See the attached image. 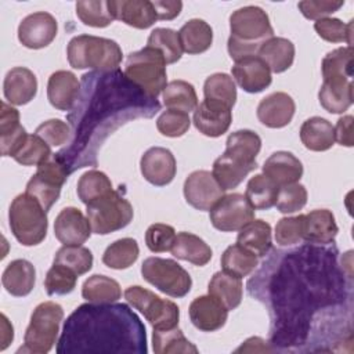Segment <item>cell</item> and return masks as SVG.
Wrapping results in <instances>:
<instances>
[{
  "instance_id": "obj_1",
  "label": "cell",
  "mask_w": 354,
  "mask_h": 354,
  "mask_svg": "<svg viewBox=\"0 0 354 354\" xmlns=\"http://www.w3.org/2000/svg\"><path fill=\"white\" fill-rule=\"evenodd\" d=\"M274 256L279 264L267 277V295L256 297L270 306L271 344L289 348L306 343L314 313L343 299L344 282L332 248L307 245Z\"/></svg>"
},
{
  "instance_id": "obj_2",
  "label": "cell",
  "mask_w": 354,
  "mask_h": 354,
  "mask_svg": "<svg viewBox=\"0 0 354 354\" xmlns=\"http://www.w3.org/2000/svg\"><path fill=\"white\" fill-rule=\"evenodd\" d=\"M160 111L156 98L147 95L120 69L84 73L76 104L66 115L72 130L69 147L55 155L69 173L97 166L98 149L122 124L152 118Z\"/></svg>"
},
{
  "instance_id": "obj_3",
  "label": "cell",
  "mask_w": 354,
  "mask_h": 354,
  "mask_svg": "<svg viewBox=\"0 0 354 354\" xmlns=\"http://www.w3.org/2000/svg\"><path fill=\"white\" fill-rule=\"evenodd\" d=\"M147 351L145 326L123 303L79 306L66 318L57 346L58 354Z\"/></svg>"
},
{
  "instance_id": "obj_4",
  "label": "cell",
  "mask_w": 354,
  "mask_h": 354,
  "mask_svg": "<svg viewBox=\"0 0 354 354\" xmlns=\"http://www.w3.org/2000/svg\"><path fill=\"white\" fill-rule=\"evenodd\" d=\"M230 29L227 47L234 61L257 55L261 44L274 36L267 12L257 6L235 10L230 17Z\"/></svg>"
},
{
  "instance_id": "obj_5",
  "label": "cell",
  "mask_w": 354,
  "mask_h": 354,
  "mask_svg": "<svg viewBox=\"0 0 354 354\" xmlns=\"http://www.w3.org/2000/svg\"><path fill=\"white\" fill-rule=\"evenodd\" d=\"M68 62L75 69L112 71L122 62V48L115 40L79 35L71 39L66 48Z\"/></svg>"
},
{
  "instance_id": "obj_6",
  "label": "cell",
  "mask_w": 354,
  "mask_h": 354,
  "mask_svg": "<svg viewBox=\"0 0 354 354\" xmlns=\"http://www.w3.org/2000/svg\"><path fill=\"white\" fill-rule=\"evenodd\" d=\"M8 221L12 235L24 246L39 245L47 235V212L26 192L19 194L11 202Z\"/></svg>"
},
{
  "instance_id": "obj_7",
  "label": "cell",
  "mask_w": 354,
  "mask_h": 354,
  "mask_svg": "<svg viewBox=\"0 0 354 354\" xmlns=\"http://www.w3.org/2000/svg\"><path fill=\"white\" fill-rule=\"evenodd\" d=\"M166 65L163 55L158 50L145 46L127 55L123 73L147 95L156 98L167 84Z\"/></svg>"
},
{
  "instance_id": "obj_8",
  "label": "cell",
  "mask_w": 354,
  "mask_h": 354,
  "mask_svg": "<svg viewBox=\"0 0 354 354\" xmlns=\"http://www.w3.org/2000/svg\"><path fill=\"white\" fill-rule=\"evenodd\" d=\"M64 318L62 307L55 301L40 303L30 315V322L24 336V346L19 353L46 354L54 343L59 332V324Z\"/></svg>"
},
{
  "instance_id": "obj_9",
  "label": "cell",
  "mask_w": 354,
  "mask_h": 354,
  "mask_svg": "<svg viewBox=\"0 0 354 354\" xmlns=\"http://www.w3.org/2000/svg\"><path fill=\"white\" fill-rule=\"evenodd\" d=\"M86 206L91 231L98 235H106L124 228L130 224L134 214L131 203L115 189Z\"/></svg>"
},
{
  "instance_id": "obj_10",
  "label": "cell",
  "mask_w": 354,
  "mask_h": 354,
  "mask_svg": "<svg viewBox=\"0 0 354 354\" xmlns=\"http://www.w3.org/2000/svg\"><path fill=\"white\" fill-rule=\"evenodd\" d=\"M141 275L158 290L171 297H184L192 286L189 274L171 259H145L141 266Z\"/></svg>"
},
{
  "instance_id": "obj_11",
  "label": "cell",
  "mask_w": 354,
  "mask_h": 354,
  "mask_svg": "<svg viewBox=\"0 0 354 354\" xmlns=\"http://www.w3.org/2000/svg\"><path fill=\"white\" fill-rule=\"evenodd\" d=\"M68 167L65 163L53 153L46 162L37 166V171L30 177L26 184V194L33 196L46 212L58 201L61 188L65 184L68 176Z\"/></svg>"
},
{
  "instance_id": "obj_12",
  "label": "cell",
  "mask_w": 354,
  "mask_h": 354,
  "mask_svg": "<svg viewBox=\"0 0 354 354\" xmlns=\"http://www.w3.org/2000/svg\"><path fill=\"white\" fill-rule=\"evenodd\" d=\"M124 299L144 317L153 329H167L178 326L180 310L176 303L155 295L153 292L134 285L124 290Z\"/></svg>"
},
{
  "instance_id": "obj_13",
  "label": "cell",
  "mask_w": 354,
  "mask_h": 354,
  "mask_svg": "<svg viewBox=\"0 0 354 354\" xmlns=\"http://www.w3.org/2000/svg\"><path fill=\"white\" fill-rule=\"evenodd\" d=\"M209 212L212 225L223 232L239 231L254 220V209L242 194L224 195Z\"/></svg>"
},
{
  "instance_id": "obj_14",
  "label": "cell",
  "mask_w": 354,
  "mask_h": 354,
  "mask_svg": "<svg viewBox=\"0 0 354 354\" xmlns=\"http://www.w3.org/2000/svg\"><path fill=\"white\" fill-rule=\"evenodd\" d=\"M184 196L198 210H210L223 196L224 189L207 170L192 171L184 181Z\"/></svg>"
},
{
  "instance_id": "obj_15",
  "label": "cell",
  "mask_w": 354,
  "mask_h": 354,
  "mask_svg": "<svg viewBox=\"0 0 354 354\" xmlns=\"http://www.w3.org/2000/svg\"><path fill=\"white\" fill-rule=\"evenodd\" d=\"M58 25L55 18L46 12L39 11L25 17L18 26V40L22 46L32 50L47 47L57 36Z\"/></svg>"
},
{
  "instance_id": "obj_16",
  "label": "cell",
  "mask_w": 354,
  "mask_h": 354,
  "mask_svg": "<svg viewBox=\"0 0 354 354\" xmlns=\"http://www.w3.org/2000/svg\"><path fill=\"white\" fill-rule=\"evenodd\" d=\"M140 169L142 177L148 183L156 187H163L173 181L177 171V163L171 151L163 147H152L141 156Z\"/></svg>"
},
{
  "instance_id": "obj_17",
  "label": "cell",
  "mask_w": 354,
  "mask_h": 354,
  "mask_svg": "<svg viewBox=\"0 0 354 354\" xmlns=\"http://www.w3.org/2000/svg\"><path fill=\"white\" fill-rule=\"evenodd\" d=\"M91 232L88 218L77 207H65L55 217L54 235L64 245L79 246L90 238Z\"/></svg>"
},
{
  "instance_id": "obj_18",
  "label": "cell",
  "mask_w": 354,
  "mask_h": 354,
  "mask_svg": "<svg viewBox=\"0 0 354 354\" xmlns=\"http://www.w3.org/2000/svg\"><path fill=\"white\" fill-rule=\"evenodd\" d=\"M231 72L238 86L246 93H260L272 82L270 68L257 55L235 61Z\"/></svg>"
},
{
  "instance_id": "obj_19",
  "label": "cell",
  "mask_w": 354,
  "mask_h": 354,
  "mask_svg": "<svg viewBox=\"0 0 354 354\" xmlns=\"http://www.w3.org/2000/svg\"><path fill=\"white\" fill-rule=\"evenodd\" d=\"M232 122L231 108L203 100L196 109L194 111V124L195 127L207 137H220L223 136Z\"/></svg>"
},
{
  "instance_id": "obj_20",
  "label": "cell",
  "mask_w": 354,
  "mask_h": 354,
  "mask_svg": "<svg viewBox=\"0 0 354 354\" xmlns=\"http://www.w3.org/2000/svg\"><path fill=\"white\" fill-rule=\"evenodd\" d=\"M295 109L296 105L293 98L283 91H277L259 102L257 118L267 127L281 129L290 123Z\"/></svg>"
},
{
  "instance_id": "obj_21",
  "label": "cell",
  "mask_w": 354,
  "mask_h": 354,
  "mask_svg": "<svg viewBox=\"0 0 354 354\" xmlns=\"http://www.w3.org/2000/svg\"><path fill=\"white\" fill-rule=\"evenodd\" d=\"M188 314L194 326L203 332L220 329L228 318V310L210 295L195 297L189 304Z\"/></svg>"
},
{
  "instance_id": "obj_22",
  "label": "cell",
  "mask_w": 354,
  "mask_h": 354,
  "mask_svg": "<svg viewBox=\"0 0 354 354\" xmlns=\"http://www.w3.org/2000/svg\"><path fill=\"white\" fill-rule=\"evenodd\" d=\"M109 7L115 19L137 29H147L158 21L153 3L148 0H112Z\"/></svg>"
},
{
  "instance_id": "obj_23",
  "label": "cell",
  "mask_w": 354,
  "mask_h": 354,
  "mask_svg": "<svg viewBox=\"0 0 354 354\" xmlns=\"http://www.w3.org/2000/svg\"><path fill=\"white\" fill-rule=\"evenodd\" d=\"M263 174L275 185L283 187L297 183L303 176L301 162L286 151H277L263 165Z\"/></svg>"
},
{
  "instance_id": "obj_24",
  "label": "cell",
  "mask_w": 354,
  "mask_h": 354,
  "mask_svg": "<svg viewBox=\"0 0 354 354\" xmlns=\"http://www.w3.org/2000/svg\"><path fill=\"white\" fill-rule=\"evenodd\" d=\"M80 93V82L69 71L51 73L47 83V98L59 111H71Z\"/></svg>"
},
{
  "instance_id": "obj_25",
  "label": "cell",
  "mask_w": 354,
  "mask_h": 354,
  "mask_svg": "<svg viewBox=\"0 0 354 354\" xmlns=\"http://www.w3.org/2000/svg\"><path fill=\"white\" fill-rule=\"evenodd\" d=\"M3 88L6 100L12 105H25L32 101L37 93V79L30 69L15 66L7 72Z\"/></svg>"
},
{
  "instance_id": "obj_26",
  "label": "cell",
  "mask_w": 354,
  "mask_h": 354,
  "mask_svg": "<svg viewBox=\"0 0 354 354\" xmlns=\"http://www.w3.org/2000/svg\"><path fill=\"white\" fill-rule=\"evenodd\" d=\"M28 137L26 130L19 123V112L8 105L1 102L0 113V152L3 156H14L19 148L24 145Z\"/></svg>"
},
{
  "instance_id": "obj_27",
  "label": "cell",
  "mask_w": 354,
  "mask_h": 354,
  "mask_svg": "<svg viewBox=\"0 0 354 354\" xmlns=\"http://www.w3.org/2000/svg\"><path fill=\"white\" fill-rule=\"evenodd\" d=\"M337 231L339 228L330 210L315 209L304 214V241L317 245H329L335 242Z\"/></svg>"
},
{
  "instance_id": "obj_28",
  "label": "cell",
  "mask_w": 354,
  "mask_h": 354,
  "mask_svg": "<svg viewBox=\"0 0 354 354\" xmlns=\"http://www.w3.org/2000/svg\"><path fill=\"white\" fill-rule=\"evenodd\" d=\"M260 148L261 138L259 137V134L252 130H238L228 136L224 155L238 163L256 169V156L259 155Z\"/></svg>"
},
{
  "instance_id": "obj_29",
  "label": "cell",
  "mask_w": 354,
  "mask_h": 354,
  "mask_svg": "<svg viewBox=\"0 0 354 354\" xmlns=\"http://www.w3.org/2000/svg\"><path fill=\"white\" fill-rule=\"evenodd\" d=\"M1 283L12 296H28L36 283V270L33 264L25 259L12 260L3 272Z\"/></svg>"
},
{
  "instance_id": "obj_30",
  "label": "cell",
  "mask_w": 354,
  "mask_h": 354,
  "mask_svg": "<svg viewBox=\"0 0 354 354\" xmlns=\"http://www.w3.org/2000/svg\"><path fill=\"white\" fill-rule=\"evenodd\" d=\"M318 100L321 106L330 113H343L353 104V82L351 79L324 80Z\"/></svg>"
},
{
  "instance_id": "obj_31",
  "label": "cell",
  "mask_w": 354,
  "mask_h": 354,
  "mask_svg": "<svg viewBox=\"0 0 354 354\" xmlns=\"http://www.w3.org/2000/svg\"><path fill=\"white\" fill-rule=\"evenodd\" d=\"M266 65L274 73H282L289 69L295 59V44L285 37H270L257 51Z\"/></svg>"
},
{
  "instance_id": "obj_32",
  "label": "cell",
  "mask_w": 354,
  "mask_h": 354,
  "mask_svg": "<svg viewBox=\"0 0 354 354\" xmlns=\"http://www.w3.org/2000/svg\"><path fill=\"white\" fill-rule=\"evenodd\" d=\"M171 254L180 260L189 261L195 266H206L212 259L210 246L198 235L191 232H178L171 246Z\"/></svg>"
},
{
  "instance_id": "obj_33",
  "label": "cell",
  "mask_w": 354,
  "mask_h": 354,
  "mask_svg": "<svg viewBox=\"0 0 354 354\" xmlns=\"http://www.w3.org/2000/svg\"><path fill=\"white\" fill-rule=\"evenodd\" d=\"M207 290L210 296H213L230 311L235 310L241 304L243 285L241 278L225 271H218L212 277Z\"/></svg>"
},
{
  "instance_id": "obj_34",
  "label": "cell",
  "mask_w": 354,
  "mask_h": 354,
  "mask_svg": "<svg viewBox=\"0 0 354 354\" xmlns=\"http://www.w3.org/2000/svg\"><path fill=\"white\" fill-rule=\"evenodd\" d=\"M300 140L310 151H326L335 144V129L329 120L314 116L303 122Z\"/></svg>"
},
{
  "instance_id": "obj_35",
  "label": "cell",
  "mask_w": 354,
  "mask_h": 354,
  "mask_svg": "<svg viewBox=\"0 0 354 354\" xmlns=\"http://www.w3.org/2000/svg\"><path fill=\"white\" fill-rule=\"evenodd\" d=\"M181 48L187 54H201L210 48L213 30L203 19H189L178 30Z\"/></svg>"
},
{
  "instance_id": "obj_36",
  "label": "cell",
  "mask_w": 354,
  "mask_h": 354,
  "mask_svg": "<svg viewBox=\"0 0 354 354\" xmlns=\"http://www.w3.org/2000/svg\"><path fill=\"white\" fill-rule=\"evenodd\" d=\"M238 243L252 250L257 257H264L272 249L271 225L264 220H252L239 230Z\"/></svg>"
},
{
  "instance_id": "obj_37",
  "label": "cell",
  "mask_w": 354,
  "mask_h": 354,
  "mask_svg": "<svg viewBox=\"0 0 354 354\" xmlns=\"http://www.w3.org/2000/svg\"><path fill=\"white\" fill-rule=\"evenodd\" d=\"M259 264V257L238 242L228 246L221 256L223 271L238 278L248 277Z\"/></svg>"
},
{
  "instance_id": "obj_38",
  "label": "cell",
  "mask_w": 354,
  "mask_h": 354,
  "mask_svg": "<svg viewBox=\"0 0 354 354\" xmlns=\"http://www.w3.org/2000/svg\"><path fill=\"white\" fill-rule=\"evenodd\" d=\"M82 296L88 303H115L122 296L120 285L105 275H91L82 286Z\"/></svg>"
},
{
  "instance_id": "obj_39",
  "label": "cell",
  "mask_w": 354,
  "mask_h": 354,
  "mask_svg": "<svg viewBox=\"0 0 354 354\" xmlns=\"http://www.w3.org/2000/svg\"><path fill=\"white\" fill-rule=\"evenodd\" d=\"M152 346L155 354L198 353V348L184 336L178 326L167 329H153Z\"/></svg>"
},
{
  "instance_id": "obj_40",
  "label": "cell",
  "mask_w": 354,
  "mask_h": 354,
  "mask_svg": "<svg viewBox=\"0 0 354 354\" xmlns=\"http://www.w3.org/2000/svg\"><path fill=\"white\" fill-rule=\"evenodd\" d=\"M162 98L169 109H178L188 113L198 106L196 91L194 86L185 80H173L167 83L162 91Z\"/></svg>"
},
{
  "instance_id": "obj_41",
  "label": "cell",
  "mask_w": 354,
  "mask_h": 354,
  "mask_svg": "<svg viewBox=\"0 0 354 354\" xmlns=\"http://www.w3.org/2000/svg\"><path fill=\"white\" fill-rule=\"evenodd\" d=\"M253 170L254 167L238 163L223 153L214 160L212 174L218 183V185L224 191H228V189L236 188L245 180V177Z\"/></svg>"
},
{
  "instance_id": "obj_42",
  "label": "cell",
  "mask_w": 354,
  "mask_h": 354,
  "mask_svg": "<svg viewBox=\"0 0 354 354\" xmlns=\"http://www.w3.org/2000/svg\"><path fill=\"white\" fill-rule=\"evenodd\" d=\"M353 46L339 47L328 53L321 64L324 80L353 77Z\"/></svg>"
},
{
  "instance_id": "obj_43",
  "label": "cell",
  "mask_w": 354,
  "mask_h": 354,
  "mask_svg": "<svg viewBox=\"0 0 354 354\" xmlns=\"http://www.w3.org/2000/svg\"><path fill=\"white\" fill-rule=\"evenodd\" d=\"M140 254V248L136 239L122 238L111 243L104 254L102 263L113 270H124L136 263Z\"/></svg>"
},
{
  "instance_id": "obj_44",
  "label": "cell",
  "mask_w": 354,
  "mask_h": 354,
  "mask_svg": "<svg viewBox=\"0 0 354 354\" xmlns=\"http://www.w3.org/2000/svg\"><path fill=\"white\" fill-rule=\"evenodd\" d=\"M205 100L223 104L232 108L236 101V87L234 79L227 73H213L203 84Z\"/></svg>"
},
{
  "instance_id": "obj_45",
  "label": "cell",
  "mask_w": 354,
  "mask_h": 354,
  "mask_svg": "<svg viewBox=\"0 0 354 354\" xmlns=\"http://www.w3.org/2000/svg\"><path fill=\"white\" fill-rule=\"evenodd\" d=\"M279 187L264 174H256L248 181L245 196L253 209H270L277 202Z\"/></svg>"
},
{
  "instance_id": "obj_46",
  "label": "cell",
  "mask_w": 354,
  "mask_h": 354,
  "mask_svg": "<svg viewBox=\"0 0 354 354\" xmlns=\"http://www.w3.org/2000/svg\"><path fill=\"white\" fill-rule=\"evenodd\" d=\"M112 189V183L108 176L95 169L82 174L76 188L77 196L84 205H88L90 202L106 195Z\"/></svg>"
},
{
  "instance_id": "obj_47",
  "label": "cell",
  "mask_w": 354,
  "mask_h": 354,
  "mask_svg": "<svg viewBox=\"0 0 354 354\" xmlns=\"http://www.w3.org/2000/svg\"><path fill=\"white\" fill-rule=\"evenodd\" d=\"M147 46L158 50L166 64H174L180 61L183 55V48L178 37V32L169 28H156L151 32Z\"/></svg>"
},
{
  "instance_id": "obj_48",
  "label": "cell",
  "mask_w": 354,
  "mask_h": 354,
  "mask_svg": "<svg viewBox=\"0 0 354 354\" xmlns=\"http://www.w3.org/2000/svg\"><path fill=\"white\" fill-rule=\"evenodd\" d=\"M76 15L87 26L105 28L112 24L113 14L106 0H88L76 3Z\"/></svg>"
},
{
  "instance_id": "obj_49",
  "label": "cell",
  "mask_w": 354,
  "mask_h": 354,
  "mask_svg": "<svg viewBox=\"0 0 354 354\" xmlns=\"http://www.w3.org/2000/svg\"><path fill=\"white\" fill-rule=\"evenodd\" d=\"M54 263L68 267L76 275H83L93 267V254L87 248L82 245H64L57 250Z\"/></svg>"
},
{
  "instance_id": "obj_50",
  "label": "cell",
  "mask_w": 354,
  "mask_h": 354,
  "mask_svg": "<svg viewBox=\"0 0 354 354\" xmlns=\"http://www.w3.org/2000/svg\"><path fill=\"white\" fill-rule=\"evenodd\" d=\"M51 155L53 153L47 142H44L36 134H28L24 145L12 158L22 166H39L46 162Z\"/></svg>"
},
{
  "instance_id": "obj_51",
  "label": "cell",
  "mask_w": 354,
  "mask_h": 354,
  "mask_svg": "<svg viewBox=\"0 0 354 354\" xmlns=\"http://www.w3.org/2000/svg\"><path fill=\"white\" fill-rule=\"evenodd\" d=\"M77 277L72 270L62 264L53 263L51 268L47 271L44 278V288L47 295H68L75 286Z\"/></svg>"
},
{
  "instance_id": "obj_52",
  "label": "cell",
  "mask_w": 354,
  "mask_h": 354,
  "mask_svg": "<svg viewBox=\"0 0 354 354\" xmlns=\"http://www.w3.org/2000/svg\"><path fill=\"white\" fill-rule=\"evenodd\" d=\"M314 29L318 36L330 43H347L348 46L353 44V21L348 24L342 22L337 18H321L317 19L314 24Z\"/></svg>"
},
{
  "instance_id": "obj_53",
  "label": "cell",
  "mask_w": 354,
  "mask_h": 354,
  "mask_svg": "<svg viewBox=\"0 0 354 354\" xmlns=\"http://www.w3.org/2000/svg\"><path fill=\"white\" fill-rule=\"evenodd\" d=\"M307 203V189L301 184H289L279 187L277 195V209L283 214L299 212Z\"/></svg>"
},
{
  "instance_id": "obj_54",
  "label": "cell",
  "mask_w": 354,
  "mask_h": 354,
  "mask_svg": "<svg viewBox=\"0 0 354 354\" xmlns=\"http://www.w3.org/2000/svg\"><path fill=\"white\" fill-rule=\"evenodd\" d=\"M191 126V119L187 112L178 109L163 111L156 119L158 130L166 137H181Z\"/></svg>"
},
{
  "instance_id": "obj_55",
  "label": "cell",
  "mask_w": 354,
  "mask_h": 354,
  "mask_svg": "<svg viewBox=\"0 0 354 354\" xmlns=\"http://www.w3.org/2000/svg\"><path fill=\"white\" fill-rule=\"evenodd\" d=\"M304 214L283 217L275 225V242L281 246L296 245L303 241Z\"/></svg>"
},
{
  "instance_id": "obj_56",
  "label": "cell",
  "mask_w": 354,
  "mask_h": 354,
  "mask_svg": "<svg viewBox=\"0 0 354 354\" xmlns=\"http://www.w3.org/2000/svg\"><path fill=\"white\" fill-rule=\"evenodd\" d=\"M35 134L39 136L50 147H61L71 140L72 130L71 126L61 119H50L39 124L35 130Z\"/></svg>"
},
{
  "instance_id": "obj_57",
  "label": "cell",
  "mask_w": 354,
  "mask_h": 354,
  "mask_svg": "<svg viewBox=\"0 0 354 354\" xmlns=\"http://www.w3.org/2000/svg\"><path fill=\"white\" fill-rule=\"evenodd\" d=\"M176 239V231L169 224L155 223L145 232V243L153 253H162L171 249Z\"/></svg>"
},
{
  "instance_id": "obj_58",
  "label": "cell",
  "mask_w": 354,
  "mask_h": 354,
  "mask_svg": "<svg viewBox=\"0 0 354 354\" xmlns=\"http://www.w3.org/2000/svg\"><path fill=\"white\" fill-rule=\"evenodd\" d=\"M344 1H335V0H304L300 1L299 10L307 19H321L329 14L339 11L343 7Z\"/></svg>"
},
{
  "instance_id": "obj_59",
  "label": "cell",
  "mask_w": 354,
  "mask_h": 354,
  "mask_svg": "<svg viewBox=\"0 0 354 354\" xmlns=\"http://www.w3.org/2000/svg\"><path fill=\"white\" fill-rule=\"evenodd\" d=\"M353 122L354 118L351 115L342 116L335 129V141H337L340 145L344 147H353L354 145V138H353Z\"/></svg>"
},
{
  "instance_id": "obj_60",
  "label": "cell",
  "mask_w": 354,
  "mask_h": 354,
  "mask_svg": "<svg viewBox=\"0 0 354 354\" xmlns=\"http://www.w3.org/2000/svg\"><path fill=\"white\" fill-rule=\"evenodd\" d=\"M153 3V7L156 10V15H158V19H173L176 18L181 8H183V3L181 1H171V0H156V1H152Z\"/></svg>"
},
{
  "instance_id": "obj_61",
  "label": "cell",
  "mask_w": 354,
  "mask_h": 354,
  "mask_svg": "<svg viewBox=\"0 0 354 354\" xmlns=\"http://www.w3.org/2000/svg\"><path fill=\"white\" fill-rule=\"evenodd\" d=\"M14 339V329L12 325L8 322L7 317L4 314H1V344H0V350H4Z\"/></svg>"
}]
</instances>
